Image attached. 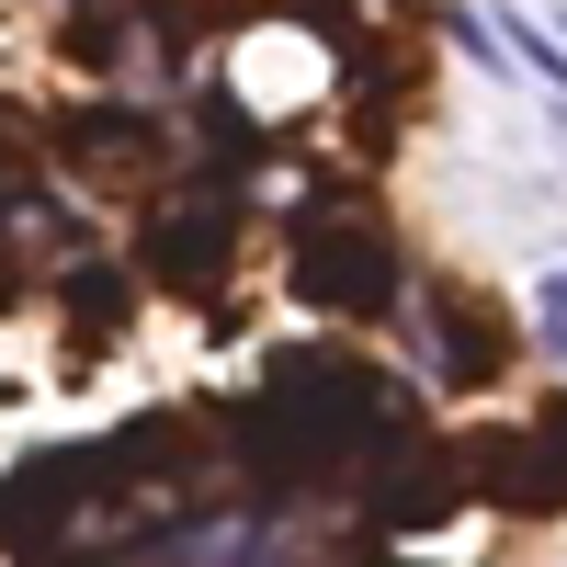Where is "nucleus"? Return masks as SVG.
I'll return each instance as SVG.
<instances>
[{"label": "nucleus", "mask_w": 567, "mask_h": 567, "mask_svg": "<svg viewBox=\"0 0 567 567\" xmlns=\"http://www.w3.org/2000/svg\"><path fill=\"white\" fill-rule=\"evenodd\" d=\"M296 296L329 318H386L398 307V250L374 227H307L296 239Z\"/></svg>", "instance_id": "1"}, {"label": "nucleus", "mask_w": 567, "mask_h": 567, "mask_svg": "<svg viewBox=\"0 0 567 567\" xmlns=\"http://www.w3.org/2000/svg\"><path fill=\"white\" fill-rule=\"evenodd\" d=\"M499 499H511V511H534V523L567 499V409H545V443H534V454L499 477Z\"/></svg>", "instance_id": "2"}, {"label": "nucleus", "mask_w": 567, "mask_h": 567, "mask_svg": "<svg viewBox=\"0 0 567 567\" xmlns=\"http://www.w3.org/2000/svg\"><path fill=\"white\" fill-rule=\"evenodd\" d=\"M136 261L171 272V284H205V272H216V227H205V216H171V227H148V239H136Z\"/></svg>", "instance_id": "3"}, {"label": "nucleus", "mask_w": 567, "mask_h": 567, "mask_svg": "<svg viewBox=\"0 0 567 567\" xmlns=\"http://www.w3.org/2000/svg\"><path fill=\"white\" fill-rule=\"evenodd\" d=\"M58 136H69V159H80V171H114V159H148V125H136V114H69Z\"/></svg>", "instance_id": "4"}, {"label": "nucleus", "mask_w": 567, "mask_h": 567, "mask_svg": "<svg viewBox=\"0 0 567 567\" xmlns=\"http://www.w3.org/2000/svg\"><path fill=\"white\" fill-rule=\"evenodd\" d=\"M114 307H125V284H114V272H69V318L91 329V341H103V318H114Z\"/></svg>", "instance_id": "5"}, {"label": "nucleus", "mask_w": 567, "mask_h": 567, "mask_svg": "<svg viewBox=\"0 0 567 567\" xmlns=\"http://www.w3.org/2000/svg\"><path fill=\"white\" fill-rule=\"evenodd\" d=\"M545 307H556V318H567V272H556V284H545Z\"/></svg>", "instance_id": "6"}]
</instances>
